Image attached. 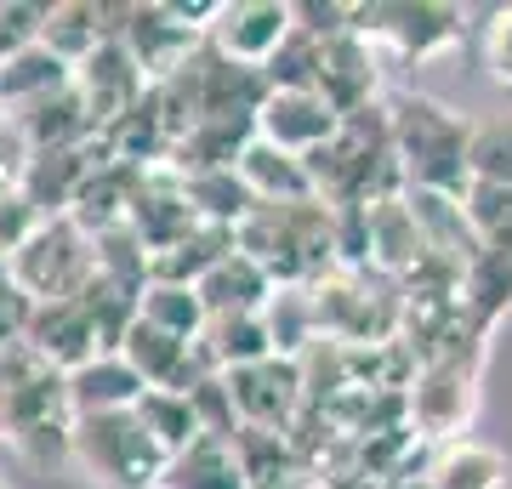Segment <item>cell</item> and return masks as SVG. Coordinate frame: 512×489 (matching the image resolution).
I'll use <instances>...</instances> for the list:
<instances>
[{"instance_id":"ba28073f","label":"cell","mask_w":512,"mask_h":489,"mask_svg":"<svg viewBox=\"0 0 512 489\" xmlns=\"http://www.w3.org/2000/svg\"><path fill=\"white\" fill-rule=\"evenodd\" d=\"M228 376V393L239 404V421L245 427H274V433H291L296 416L308 410V381H302V359H274L245 364V370H222Z\"/></svg>"},{"instance_id":"484cf974","label":"cell","mask_w":512,"mask_h":489,"mask_svg":"<svg viewBox=\"0 0 512 489\" xmlns=\"http://www.w3.org/2000/svg\"><path fill=\"white\" fill-rule=\"evenodd\" d=\"M427 484L433 489H501L507 484V455L490 450V444H473V438H456V444H444L433 455Z\"/></svg>"},{"instance_id":"1f68e13d","label":"cell","mask_w":512,"mask_h":489,"mask_svg":"<svg viewBox=\"0 0 512 489\" xmlns=\"http://www.w3.org/2000/svg\"><path fill=\"white\" fill-rule=\"evenodd\" d=\"M46 222H52V217H40L35 200L23 194L18 182H12V188H0V268H12V256H18L23 245L46 228Z\"/></svg>"},{"instance_id":"f546056e","label":"cell","mask_w":512,"mask_h":489,"mask_svg":"<svg viewBox=\"0 0 512 489\" xmlns=\"http://www.w3.org/2000/svg\"><path fill=\"white\" fill-rule=\"evenodd\" d=\"M143 319H148V325H160V330H171V336H183V342H200L211 313H205V302H200V290H194V285H165V279H148Z\"/></svg>"},{"instance_id":"6da1fadb","label":"cell","mask_w":512,"mask_h":489,"mask_svg":"<svg viewBox=\"0 0 512 489\" xmlns=\"http://www.w3.org/2000/svg\"><path fill=\"white\" fill-rule=\"evenodd\" d=\"M308 171H313V194H319L330 211H370V205L404 194V165H399V154H393L387 103L348 114L342 131H336L325 148L308 154Z\"/></svg>"},{"instance_id":"d6a6232c","label":"cell","mask_w":512,"mask_h":489,"mask_svg":"<svg viewBox=\"0 0 512 489\" xmlns=\"http://www.w3.org/2000/svg\"><path fill=\"white\" fill-rule=\"evenodd\" d=\"M478 52H484V69H490V80L512 86V6H495V12H490L484 35H478Z\"/></svg>"},{"instance_id":"5bb4252c","label":"cell","mask_w":512,"mask_h":489,"mask_svg":"<svg viewBox=\"0 0 512 489\" xmlns=\"http://www.w3.org/2000/svg\"><path fill=\"white\" fill-rule=\"evenodd\" d=\"M365 239H370V268L387 273V279H410V273L427 262V234H421L410 194H393V200L370 205Z\"/></svg>"},{"instance_id":"277c9868","label":"cell","mask_w":512,"mask_h":489,"mask_svg":"<svg viewBox=\"0 0 512 489\" xmlns=\"http://www.w3.org/2000/svg\"><path fill=\"white\" fill-rule=\"evenodd\" d=\"M69 461L97 489H160L165 450L143 433L137 410H103V416L69 421Z\"/></svg>"},{"instance_id":"7402d4cb","label":"cell","mask_w":512,"mask_h":489,"mask_svg":"<svg viewBox=\"0 0 512 489\" xmlns=\"http://www.w3.org/2000/svg\"><path fill=\"white\" fill-rule=\"evenodd\" d=\"M160 489H251L234 455V438H194L160 472Z\"/></svg>"},{"instance_id":"4dcf8cb0","label":"cell","mask_w":512,"mask_h":489,"mask_svg":"<svg viewBox=\"0 0 512 489\" xmlns=\"http://www.w3.org/2000/svg\"><path fill=\"white\" fill-rule=\"evenodd\" d=\"M473 182H507L512 188V114L473 120Z\"/></svg>"},{"instance_id":"52a82bcc","label":"cell","mask_w":512,"mask_h":489,"mask_svg":"<svg viewBox=\"0 0 512 489\" xmlns=\"http://www.w3.org/2000/svg\"><path fill=\"white\" fill-rule=\"evenodd\" d=\"M404 404H410L416 433L450 438L467 421V410H473V347H444L433 359H421Z\"/></svg>"},{"instance_id":"3957f363","label":"cell","mask_w":512,"mask_h":489,"mask_svg":"<svg viewBox=\"0 0 512 489\" xmlns=\"http://www.w3.org/2000/svg\"><path fill=\"white\" fill-rule=\"evenodd\" d=\"M239 251L274 273V285H319L336 268V217L325 200L256 205L239 228Z\"/></svg>"},{"instance_id":"7c38bea8","label":"cell","mask_w":512,"mask_h":489,"mask_svg":"<svg viewBox=\"0 0 512 489\" xmlns=\"http://www.w3.org/2000/svg\"><path fill=\"white\" fill-rule=\"evenodd\" d=\"M336 131H342V114L319 91H268V103L256 109V137H268L274 148L302 154V160L313 148H325Z\"/></svg>"},{"instance_id":"5b68a950","label":"cell","mask_w":512,"mask_h":489,"mask_svg":"<svg viewBox=\"0 0 512 489\" xmlns=\"http://www.w3.org/2000/svg\"><path fill=\"white\" fill-rule=\"evenodd\" d=\"M12 285L29 296V302H63V296H80L97 273V239L80 228L74 217H52L18 256H12Z\"/></svg>"},{"instance_id":"f1b7e54d","label":"cell","mask_w":512,"mask_h":489,"mask_svg":"<svg viewBox=\"0 0 512 489\" xmlns=\"http://www.w3.org/2000/svg\"><path fill=\"white\" fill-rule=\"evenodd\" d=\"M461 211H467V228H473L478 251L512 256V188L507 182H473L461 194Z\"/></svg>"},{"instance_id":"8d00e7d4","label":"cell","mask_w":512,"mask_h":489,"mask_svg":"<svg viewBox=\"0 0 512 489\" xmlns=\"http://www.w3.org/2000/svg\"><path fill=\"white\" fill-rule=\"evenodd\" d=\"M302 489H313V484H302Z\"/></svg>"},{"instance_id":"30bf717a","label":"cell","mask_w":512,"mask_h":489,"mask_svg":"<svg viewBox=\"0 0 512 489\" xmlns=\"http://www.w3.org/2000/svg\"><path fill=\"white\" fill-rule=\"evenodd\" d=\"M74 91H80V103L92 109L97 137H103L114 120H126V114L148 97V74L137 69V57H131L126 46H120V35H114L74 69Z\"/></svg>"},{"instance_id":"d590c367","label":"cell","mask_w":512,"mask_h":489,"mask_svg":"<svg viewBox=\"0 0 512 489\" xmlns=\"http://www.w3.org/2000/svg\"><path fill=\"white\" fill-rule=\"evenodd\" d=\"M0 489H12V484H0Z\"/></svg>"},{"instance_id":"e0dca14e","label":"cell","mask_w":512,"mask_h":489,"mask_svg":"<svg viewBox=\"0 0 512 489\" xmlns=\"http://www.w3.org/2000/svg\"><path fill=\"white\" fill-rule=\"evenodd\" d=\"M114 35H120V6H97V0H57V6H46V23H40V46L57 52L69 69H80Z\"/></svg>"},{"instance_id":"603a6c76","label":"cell","mask_w":512,"mask_h":489,"mask_svg":"<svg viewBox=\"0 0 512 489\" xmlns=\"http://www.w3.org/2000/svg\"><path fill=\"white\" fill-rule=\"evenodd\" d=\"M200 353H205L211 370H245V364L274 359L268 319H262V313H217V319H205Z\"/></svg>"},{"instance_id":"ffe728a7","label":"cell","mask_w":512,"mask_h":489,"mask_svg":"<svg viewBox=\"0 0 512 489\" xmlns=\"http://www.w3.org/2000/svg\"><path fill=\"white\" fill-rule=\"evenodd\" d=\"M234 455L251 489H302V467H308V450L296 444V433H274V427H239L234 433Z\"/></svg>"},{"instance_id":"d6986e66","label":"cell","mask_w":512,"mask_h":489,"mask_svg":"<svg viewBox=\"0 0 512 489\" xmlns=\"http://www.w3.org/2000/svg\"><path fill=\"white\" fill-rule=\"evenodd\" d=\"M239 177H245V188H251L262 205H285V200H319L313 194V171L302 154H285V148H274L268 137H251V148L239 154L234 165Z\"/></svg>"},{"instance_id":"e575fe53","label":"cell","mask_w":512,"mask_h":489,"mask_svg":"<svg viewBox=\"0 0 512 489\" xmlns=\"http://www.w3.org/2000/svg\"><path fill=\"white\" fill-rule=\"evenodd\" d=\"M382 489H433L427 478H393V484H382Z\"/></svg>"},{"instance_id":"4fadbf2b","label":"cell","mask_w":512,"mask_h":489,"mask_svg":"<svg viewBox=\"0 0 512 489\" xmlns=\"http://www.w3.org/2000/svg\"><path fill=\"white\" fill-rule=\"evenodd\" d=\"M23 347L69 376V370H80L86 359L103 353V336H97V325L86 319L80 296H63V302H35L29 330H23Z\"/></svg>"},{"instance_id":"7a4b0ae2","label":"cell","mask_w":512,"mask_h":489,"mask_svg":"<svg viewBox=\"0 0 512 489\" xmlns=\"http://www.w3.org/2000/svg\"><path fill=\"white\" fill-rule=\"evenodd\" d=\"M393 120V154L404 165V188L450 194L461 200L473 188V120L427 91H399L387 103Z\"/></svg>"},{"instance_id":"d4e9b609","label":"cell","mask_w":512,"mask_h":489,"mask_svg":"<svg viewBox=\"0 0 512 489\" xmlns=\"http://www.w3.org/2000/svg\"><path fill=\"white\" fill-rule=\"evenodd\" d=\"M183 194H188V205H194V217L200 222H211V228H234V234L251 222L256 205H262L251 188H245L239 171H200V177H183Z\"/></svg>"},{"instance_id":"836d02e7","label":"cell","mask_w":512,"mask_h":489,"mask_svg":"<svg viewBox=\"0 0 512 489\" xmlns=\"http://www.w3.org/2000/svg\"><path fill=\"white\" fill-rule=\"evenodd\" d=\"M40 23H46V6H0V63L18 57L23 46H35Z\"/></svg>"},{"instance_id":"9c48e42d","label":"cell","mask_w":512,"mask_h":489,"mask_svg":"<svg viewBox=\"0 0 512 489\" xmlns=\"http://www.w3.org/2000/svg\"><path fill=\"white\" fill-rule=\"evenodd\" d=\"M291 23H296L291 0H217V12L205 23V40H211L222 57L262 69V63L285 46Z\"/></svg>"},{"instance_id":"83f0119b","label":"cell","mask_w":512,"mask_h":489,"mask_svg":"<svg viewBox=\"0 0 512 489\" xmlns=\"http://www.w3.org/2000/svg\"><path fill=\"white\" fill-rule=\"evenodd\" d=\"M512 308V256H473L461 273V313L473 319V330H490L501 313Z\"/></svg>"},{"instance_id":"8992f818","label":"cell","mask_w":512,"mask_h":489,"mask_svg":"<svg viewBox=\"0 0 512 489\" xmlns=\"http://www.w3.org/2000/svg\"><path fill=\"white\" fill-rule=\"evenodd\" d=\"M353 29L399 57H439L467 35V12L444 0H365L353 6Z\"/></svg>"},{"instance_id":"2e32d148","label":"cell","mask_w":512,"mask_h":489,"mask_svg":"<svg viewBox=\"0 0 512 489\" xmlns=\"http://www.w3.org/2000/svg\"><path fill=\"white\" fill-rule=\"evenodd\" d=\"M319 97H330V109L359 114L376 109V57H370V40L359 29L325 40V63H319Z\"/></svg>"},{"instance_id":"9a60e30c","label":"cell","mask_w":512,"mask_h":489,"mask_svg":"<svg viewBox=\"0 0 512 489\" xmlns=\"http://www.w3.org/2000/svg\"><path fill=\"white\" fill-rule=\"evenodd\" d=\"M69 387V410L74 416H103V410H131L148 393V381L131 370V359L120 347H103L97 359H86L80 370L63 376Z\"/></svg>"},{"instance_id":"44dd1931","label":"cell","mask_w":512,"mask_h":489,"mask_svg":"<svg viewBox=\"0 0 512 489\" xmlns=\"http://www.w3.org/2000/svg\"><path fill=\"white\" fill-rule=\"evenodd\" d=\"M69 86H74V69L57 52H46L40 40L0 63V109L6 114L29 109V103H46V97H57V91H69Z\"/></svg>"},{"instance_id":"8fae6325","label":"cell","mask_w":512,"mask_h":489,"mask_svg":"<svg viewBox=\"0 0 512 489\" xmlns=\"http://www.w3.org/2000/svg\"><path fill=\"white\" fill-rule=\"evenodd\" d=\"M120 353L131 359V370H137L148 387H165V393H194V387L211 376V364H205L200 342H183V336L148 325V319H137V325L126 330Z\"/></svg>"},{"instance_id":"ac0fdd59","label":"cell","mask_w":512,"mask_h":489,"mask_svg":"<svg viewBox=\"0 0 512 489\" xmlns=\"http://www.w3.org/2000/svg\"><path fill=\"white\" fill-rule=\"evenodd\" d=\"M274 273L262 268L256 256H245V251H228L217 262V268L200 279V302H205V313L217 319V313H262L268 302H274Z\"/></svg>"},{"instance_id":"4316f807","label":"cell","mask_w":512,"mask_h":489,"mask_svg":"<svg viewBox=\"0 0 512 489\" xmlns=\"http://www.w3.org/2000/svg\"><path fill=\"white\" fill-rule=\"evenodd\" d=\"M131 410H137V421H143V433L165 450V461H171L177 450H188L194 438H205V427H200V416H194V399H188V393L148 387V393L131 404Z\"/></svg>"},{"instance_id":"cb8c5ba5","label":"cell","mask_w":512,"mask_h":489,"mask_svg":"<svg viewBox=\"0 0 512 489\" xmlns=\"http://www.w3.org/2000/svg\"><path fill=\"white\" fill-rule=\"evenodd\" d=\"M228 251H239L234 228H211V222H200L188 239H177L171 251H160L154 262H148V279H165V285H194V290H200V279L217 268Z\"/></svg>"}]
</instances>
